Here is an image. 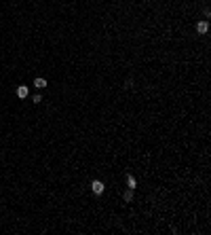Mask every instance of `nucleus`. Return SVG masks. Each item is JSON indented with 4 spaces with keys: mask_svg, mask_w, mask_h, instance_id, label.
I'll return each mask as SVG.
<instances>
[{
    "mask_svg": "<svg viewBox=\"0 0 211 235\" xmlns=\"http://www.w3.org/2000/svg\"><path fill=\"white\" fill-rule=\"evenodd\" d=\"M135 184H137L135 178H133L131 174H127V188H135Z\"/></svg>",
    "mask_w": 211,
    "mask_h": 235,
    "instance_id": "20e7f679",
    "label": "nucleus"
},
{
    "mask_svg": "<svg viewBox=\"0 0 211 235\" xmlns=\"http://www.w3.org/2000/svg\"><path fill=\"white\" fill-rule=\"evenodd\" d=\"M125 201H127V203L133 201V188H127V191H125Z\"/></svg>",
    "mask_w": 211,
    "mask_h": 235,
    "instance_id": "423d86ee",
    "label": "nucleus"
},
{
    "mask_svg": "<svg viewBox=\"0 0 211 235\" xmlns=\"http://www.w3.org/2000/svg\"><path fill=\"white\" fill-rule=\"evenodd\" d=\"M32 102H34V104H40V102H42V95H40V93H36L34 97H32Z\"/></svg>",
    "mask_w": 211,
    "mask_h": 235,
    "instance_id": "0eeeda50",
    "label": "nucleus"
},
{
    "mask_svg": "<svg viewBox=\"0 0 211 235\" xmlns=\"http://www.w3.org/2000/svg\"><path fill=\"white\" fill-rule=\"evenodd\" d=\"M196 32H199V34H207V32H209V23H207V21H199V23H196Z\"/></svg>",
    "mask_w": 211,
    "mask_h": 235,
    "instance_id": "f03ea898",
    "label": "nucleus"
},
{
    "mask_svg": "<svg viewBox=\"0 0 211 235\" xmlns=\"http://www.w3.org/2000/svg\"><path fill=\"white\" fill-rule=\"evenodd\" d=\"M34 87H36V89H44V87H46V81H44V79H36V81H34Z\"/></svg>",
    "mask_w": 211,
    "mask_h": 235,
    "instance_id": "39448f33",
    "label": "nucleus"
},
{
    "mask_svg": "<svg viewBox=\"0 0 211 235\" xmlns=\"http://www.w3.org/2000/svg\"><path fill=\"white\" fill-rule=\"evenodd\" d=\"M91 191H93L95 195H101V193L106 191V184H104L101 180H93V182H91Z\"/></svg>",
    "mask_w": 211,
    "mask_h": 235,
    "instance_id": "f257e3e1",
    "label": "nucleus"
},
{
    "mask_svg": "<svg viewBox=\"0 0 211 235\" xmlns=\"http://www.w3.org/2000/svg\"><path fill=\"white\" fill-rule=\"evenodd\" d=\"M28 93H30V89H28L26 85L17 87V97H21V100H23V97H28Z\"/></svg>",
    "mask_w": 211,
    "mask_h": 235,
    "instance_id": "7ed1b4c3",
    "label": "nucleus"
}]
</instances>
